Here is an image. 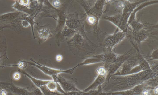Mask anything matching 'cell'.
Listing matches in <instances>:
<instances>
[{"mask_svg": "<svg viewBox=\"0 0 158 95\" xmlns=\"http://www.w3.org/2000/svg\"><path fill=\"white\" fill-rule=\"evenodd\" d=\"M97 71L101 75H104L106 72L105 69L103 67H100L97 69Z\"/></svg>", "mask_w": 158, "mask_h": 95, "instance_id": "cell-17", "label": "cell"}, {"mask_svg": "<svg viewBox=\"0 0 158 95\" xmlns=\"http://www.w3.org/2000/svg\"><path fill=\"white\" fill-rule=\"evenodd\" d=\"M54 81L58 83L65 93L81 91L77 87V81L75 77L69 79L59 74L56 77Z\"/></svg>", "mask_w": 158, "mask_h": 95, "instance_id": "cell-1", "label": "cell"}, {"mask_svg": "<svg viewBox=\"0 0 158 95\" xmlns=\"http://www.w3.org/2000/svg\"><path fill=\"white\" fill-rule=\"evenodd\" d=\"M43 95H65L58 92H54L48 89L46 85L40 88Z\"/></svg>", "mask_w": 158, "mask_h": 95, "instance_id": "cell-11", "label": "cell"}, {"mask_svg": "<svg viewBox=\"0 0 158 95\" xmlns=\"http://www.w3.org/2000/svg\"><path fill=\"white\" fill-rule=\"evenodd\" d=\"M145 1H140L137 2H131L127 1L121 2L120 3V6L123 9V12L121 13L124 22L127 24L129 17L134 10L138 6Z\"/></svg>", "mask_w": 158, "mask_h": 95, "instance_id": "cell-4", "label": "cell"}, {"mask_svg": "<svg viewBox=\"0 0 158 95\" xmlns=\"http://www.w3.org/2000/svg\"><path fill=\"white\" fill-rule=\"evenodd\" d=\"M0 87L6 91L16 95H33V92L18 87L10 82H0Z\"/></svg>", "mask_w": 158, "mask_h": 95, "instance_id": "cell-6", "label": "cell"}, {"mask_svg": "<svg viewBox=\"0 0 158 95\" xmlns=\"http://www.w3.org/2000/svg\"><path fill=\"white\" fill-rule=\"evenodd\" d=\"M158 48H156L152 52L151 55H149V57L151 58L152 60L158 59Z\"/></svg>", "mask_w": 158, "mask_h": 95, "instance_id": "cell-14", "label": "cell"}, {"mask_svg": "<svg viewBox=\"0 0 158 95\" xmlns=\"http://www.w3.org/2000/svg\"><path fill=\"white\" fill-rule=\"evenodd\" d=\"M40 35L41 37L44 38H46L48 36L49 33L48 30L45 29L41 30L40 32Z\"/></svg>", "mask_w": 158, "mask_h": 95, "instance_id": "cell-15", "label": "cell"}, {"mask_svg": "<svg viewBox=\"0 0 158 95\" xmlns=\"http://www.w3.org/2000/svg\"><path fill=\"white\" fill-rule=\"evenodd\" d=\"M126 34V32L121 31L106 35L104 43L107 51L112 52L113 48L124 39Z\"/></svg>", "mask_w": 158, "mask_h": 95, "instance_id": "cell-2", "label": "cell"}, {"mask_svg": "<svg viewBox=\"0 0 158 95\" xmlns=\"http://www.w3.org/2000/svg\"><path fill=\"white\" fill-rule=\"evenodd\" d=\"M56 59L58 61H60L62 59V57L61 55H59L56 57Z\"/></svg>", "mask_w": 158, "mask_h": 95, "instance_id": "cell-21", "label": "cell"}, {"mask_svg": "<svg viewBox=\"0 0 158 95\" xmlns=\"http://www.w3.org/2000/svg\"><path fill=\"white\" fill-rule=\"evenodd\" d=\"M21 73L28 77L36 87L39 89L41 87L46 85L50 81V80H44L36 78L24 71H22Z\"/></svg>", "mask_w": 158, "mask_h": 95, "instance_id": "cell-9", "label": "cell"}, {"mask_svg": "<svg viewBox=\"0 0 158 95\" xmlns=\"http://www.w3.org/2000/svg\"><path fill=\"white\" fill-rule=\"evenodd\" d=\"M60 4V2L59 1L56 0L53 2V5L56 7H58L59 6Z\"/></svg>", "mask_w": 158, "mask_h": 95, "instance_id": "cell-20", "label": "cell"}, {"mask_svg": "<svg viewBox=\"0 0 158 95\" xmlns=\"http://www.w3.org/2000/svg\"><path fill=\"white\" fill-rule=\"evenodd\" d=\"M132 36L133 40L138 44L145 40L148 37V31L144 28L138 31H132Z\"/></svg>", "mask_w": 158, "mask_h": 95, "instance_id": "cell-8", "label": "cell"}, {"mask_svg": "<svg viewBox=\"0 0 158 95\" xmlns=\"http://www.w3.org/2000/svg\"><path fill=\"white\" fill-rule=\"evenodd\" d=\"M126 54L120 55L112 52L106 51V52L96 55L101 61L107 63H115L121 62L130 56Z\"/></svg>", "mask_w": 158, "mask_h": 95, "instance_id": "cell-5", "label": "cell"}, {"mask_svg": "<svg viewBox=\"0 0 158 95\" xmlns=\"http://www.w3.org/2000/svg\"><path fill=\"white\" fill-rule=\"evenodd\" d=\"M33 95H43L40 89L36 88L33 92Z\"/></svg>", "mask_w": 158, "mask_h": 95, "instance_id": "cell-18", "label": "cell"}, {"mask_svg": "<svg viewBox=\"0 0 158 95\" xmlns=\"http://www.w3.org/2000/svg\"><path fill=\"white\" fill-rule=\"evenodd\" d=\"M128 26H130L132 31H138L143 28L144 25L136 19L131 21L128 24Z\"/></svg>", "mask_w": 158, "mask_h": 95, "instance_id": "cell-10", "label": "cell"}, {"mask_svg": "<svg viewBox=\"0 0 158 95\" xmlns=\"http://www.w3.org/2000/svg\"><path fill=\"white\" fill-rule=\"evenodd\" d=\"M20 77V73L16 72L14 73L13 75V78L15 80H18L19 79Z\"/></svg>", "mask_w": 158, "mask_h": 95, "instance_id": "cell-19", "label": "cell"}, {"mask_svg": "<svg viewBox=\"0 0 158 95\" xmlns=\"http://www.w3.org/2000/svg\"><path fill=\"white\" fill-rule=\"evenodd\" d=\"M102 18L111 22L121 31L127 32L128 26L124 21L121 14L112 16H102Z\"/></svg>", "mask_w": 158, "mask_h": 95, "instance_id": "cell-7", "label": "cell"}, {"mask_svg": "<svg viewBox=\"0 0 158 95\" xmlns=\"http://www.w3.org/2000/svg\"><path fill=\"white\" fill-rule=\"evenodd\" d=\"M65 95H89L88 93L83 91H74L65 93Z\"/></svg>", "mask_w": 158, "mask_h": 95, "instance_id": "cell-13", "label": "cell"}, {"mask_svg": "<svg viewBox=\"0 0 158 95\" xmlns=\"http://www.w3.org/2000/svg\"><path fill=\"white\" fill-rule=\"evenodd\" d=\"M88 20L89 22L92 24H94L97 21L96 18L94 16H91L88 17Z\"/></svg>", "mask_w": 158, "mask_h": 95, "instance_id": "cell-16", "label": "cell"}, {"mask_svg": "<svg viewBox=\"0 0 158 95\" xmlns=\"http://www.w3.org/2000/svg\"><path fill=\"white\" fill-rule=\"evenodd\" d=\"M59 85L58 83L52 80H50L46 86L48 89L51 91L58 92L57 89Z\"/></svg>", "mask_w": 158, "mask_h": 95, "instance_id": "cell-12", "label": "cell"}, {"mask_svg": "<svg viewBox=\"0 0 158 95\" xmlns=\"http://www.w3.org/2000/svg\"><path fill=\"white\" fill-rule=\"evenodd\" d=\"M33 61L35 63H33L31 65L35 66L45 74L51 77L54 81L56 77L61 73L72 74L76 68L75 66L66 70L58 69L48 67Z\"/></svg>", "mask_w": 158, "mask_h": 95, "instance_id": "cell-3", "label": "cell"}]
</instances>
